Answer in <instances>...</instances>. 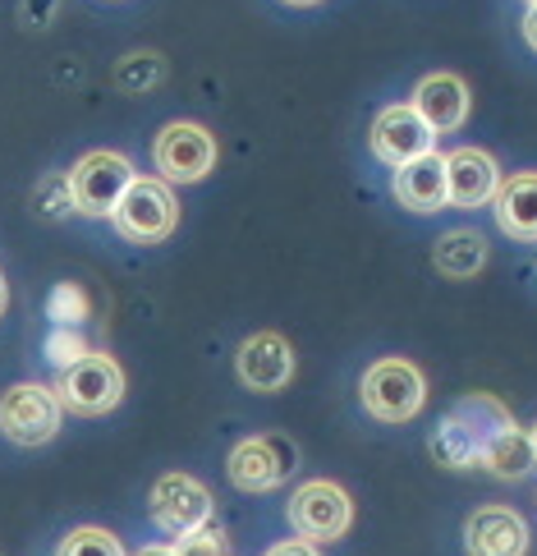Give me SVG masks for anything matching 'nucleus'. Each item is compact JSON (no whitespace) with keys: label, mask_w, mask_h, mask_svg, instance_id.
<instances>
[{"label":"nucleus","mask_w":537,"mask_h":556,"mask_svg":"<svg viewBox=\"0 0 537 556\" xmlns=\"http://www.w3.org/2000/svg\"><path fill=\"white\" fill-rule=\"evenodd\" d=\"M47 354H51V364H55V368H69V364H78V359H84V354H88V345H84V336H78V331L60 327V331H51Z\"/></svg>","instance_id":"nucleus-25"},{"label":"nucleus","mask_w":537,"mask_h":556,"mask_svg":"<svg viewBox=\"0 0 537 556\" xmlns=\"http://www.w3.org/2000/svg\"><path fill=\"white\" fill-rule=\"evenodd\" d=\"M148 510H152V525L179 539V533H193L212 525V492L193 479V473H162L152 483L148 496Z\"/></svg>","instance_id":"nucleus-10"},{"label":"nucleus","mask_w":537,"mask_h":556,"mask_svg":"<svg viewBox=\"0 0 537 556\" xmlns=\"http://www.w3.org/2000/svg\"><path fill=\"white\" fill-rule=\"evenodd\" d=\"M524 42L537 51V5H528V14H524Z\"/></svg>","instance_id":"nucleus-28"},{"label":"nucleus","mask_w":537,"mask_h":556,"mask_svg":"<svg viewBox=\"0 0 537 556\" xmlns=\"http://www.w3.org/2000/svg\"><path fill=\"white\" fill-rule=\"evenodd\" d=\"M455 419H464L469 428H473V437H477V446H487L491 437H501L506 428H514V414L496 401V395H487V391H473V395H464L460 405L450 409ZM483 460V455H477Z\"/></svg>","instance_id":"nucleus-20"},{"label":"nucleus","mask_w":537,"mask_h":556,"mask_svg":"<svg viewBox=\"0 0 537 556\" xmlns=\"http://www.w3.org/2000/svg\"><path fill=\"white\" fill-rule=\"evenodd\" d=\"M285 520L304 543H341L354 529V502L335 479H308L290 492Z\"/></svg>","instance_id":"nucleus-3"},{"label":"nucleus","mask_w":537,"mask_h":556,"mask_svg":"<svg viewBox=\"0 0 537 556\" xmlns=\"http://www.w3.org/2000/svg\"><path fill=\"white\" fill-rule=\"evenodd\" d=\"M111 222L119 240L129 244H166L179 226V203L162 175H133V185L119 193Z\"/></svg>","instance_id":"nucleus-2"},{"label":"nucleus","mask_w":537,"mask_h":556,"mask_svg":"<svg viewBox=\"0 0 537 556\" xmlns=\"http://www.w3.org/2000/svg\"><path fill=\"white\" fill-rule=\"evenodd\" d=\"M483 465L491 479H506V483H520V479H528V473L537 469V455H533V437H528V428H506L501 437H491V442L483 446Z\"/></svg>","instance_id":"nucleus-18"},{"label":"nucleus","mask_w":537,"mask_h":556,"mask_svg":"<svg viewBox=\"0 0 537 556\" xmlns=\"http://www.w3.org/2000/svg\"><path fill=\"white\" fill-rule=\"evenodd\" d=\"M51 10H55V0H28V5H24V18H28V24H47Z\"/></svg>","instance_id":"nucleus-27"},{"label":"nucleus","mask_w":537,"mask_h":556,"mask_svg":"<svg viewBox=\"0 0 537 556\" xmlns=\"http://www.w3.org/2000/svg\"><path fill=\"white\" fill-rule=\"evenodd\" d=\"M234 372L239 382L257 395H276L290 387L294 377V350L281 331H253L239 341V354H234Z\"/></svg>","instance_id":"nucleus-11"},{"label":"nucleus","mask_w":537,"mask_h":556,"mask_svg":"<svg viewBox=\"0 0 537 556\" xmlns=\"http://www.w3.org/2000/svg\"><path fill=\"white\" fill-rule=\"evenodd\" d=\"M175 556H230V543H226V533L221 529H193V533H179V539L170 543Z\"/></svg>","instance_id":"nucleus-23"},{"label":"nucleus","mask_w":537,"mask_h":556,"mask_svg":"<svg viewBox=\"0 0 537 556\" xmlns=\"http://www.w3.org/2000/svg\"><path fill=\"white\" fill-rule=\"evenodd\" d=\"M65 180H69L74 212H84V216H111L115 203H119V193L133 185V162H129L125 152L97 148V152L78 156Z\"/></svg>","instance_id":"nucleus-6"},{"label":"nucleus","mask_w":537,"mask_h":556,"mask_svg":"<svg viewBox=\"0 0 537 556\" xmlns=\"http://www.w3.org/2000/svg\"><path fill=\"white\" fill-rule=\"evenodd\" d=\"M358 401L376 424H413L427 405V377L409 359H376L358 382Z\"/></svg>","instance_id":"nucleus-1"},{"label":"nucleus","mask_w":537,"mask_h":556,"mask_svg":"<svg viewBox=\"0 0 537 556\" xmlns=\"http://www.w3.org/2000/svg\"><path fill=\"white\" fill-rule=\"evenodd\" d=\"M133 556H175V552H170V547H156V543H152V547H143V552H133Z\"/></svg>","instance_id":"nucleus-30"},{"label":"nucleus","mask_w":537,"mask_h":556,"mask_svg":"<svg viewBox=\"0 0 537 556\" xmlns=\"http://www.w3.org/2000/svg\"><path fill=\"white\" fill-rule=\"evenodd\" d=\"M60 405L69 414H84V419H97V414H111L119 401H125V368H119L111 354L88 350L78 364L60 368L55 387Z\"/></svg>","instance_id":"nucleus-4"},{"label":"nucleus","mask_w":537,"mask_h":556,"mask_svg":"<svg viewBox=\"0 0 537 556\" xmlns=\"http://www.w3.org/2000/svg\"><path fill=\"white\" fill-rule=\"evenodd\" d=\"M10 308V281H5V271H0V317H5Z\"/></svg>","instance_id":"nucleus-29"},{"label":"nucleus","mask_w":537,"mask_h":556,"mask_svg":"<svg viewBox=\"0 0 537 556\" xmlns=\"http://www.w3.org/2000/svg\"><path fill=\"white\" fill-rule=\"evenodd\" d=\"M501 189V166L487 148H455L446 152V203L450 207H487Z\"/></svg>","instance_id":"nucleus-12"},{"label":"nucleus","mask_w":537,"mask_h":556,"mask_svg":"<svg viewBox=\"0 0 537 556\" xmlns=\"http://www.w3.org/2000/svg\"><path fill=\"white\" fill-rule=\"evenodd\" d=\"M55 556H125V547H119V539L111 529H97V525H84L60 539V552Z\"/></svg>","instance_id":"nucleus-22"},{"label":"nucleus","mask_w":537,"mask_h":556,"mask_svg":"<svg viewBox=\"0 0 537 556\" xmlns=\"http://www.w3.org/2000/svg\"><path fill=\"white\" fill-rule=\"evenodd\" d=\"M528 437H533V455H537V424H533V428H528Z\"/></svg>","instance_id":"nucleus-32"},{"label":"nucleus","mask_w":537,"mask_h":556,"mask_svg":"<svg viewBox=\"0 0 537 556\" xmlns=\"http://www.w3.org/2000/svg\"><path fill=\"white\" fill-rule=\"evenodd\" d=\"M281 5H294V10H308V5H322V0H281Z\"/></svg>","instance_id":"nucleus-31"},{"label":"nucleus","mask_w":537,"mask_h":556,"mask_svg":"<svg viewBox=\"0 0 537 556\" xmlns=\"http://www.w3.org/2000/svg\"><path fill=\"white\" fill-rule=\"evenodd\" d=\"M427 451H432V460L442 469H477V455H483L473 428L464 419H455V414H446V419L432 428Z\"/></svg>","instance_id":"nucleus-19"},{"label":"nucleus","mask_w":537,"mask_h":556,"mask_svg":"<svg viewBox=\"0 0 537 556\" xmlns=\"http://www.w3.org/2000/svg\"><path fill=\"white\" fill-rule=\"evenodd\" d=\"M294 469H298V446L281 432L244 437L226 460V473L239 492H276Z\"/></svg>","instance_id":"nucleus-7"},{"label":"nucleus","mask_w":537,"mask_h":556,"mask_svg":"<svg viewBox=\"0 0 537 556\" xmlns=\"http://www.w3.org/2000/svg\"><path fill=\"white\" fill-rule=\"evenodd\" d=\"M391 193L405 212H418V216L442 212L446 207V156L427 152V156H413V162L395 166Z\"/></svg>","instance_id":"nucleus-14"},{"label":"nucleus","mask_w":537,"mask_h":556,"mask_svg":"<svg viewBox=\"0 0 537 556\" xmlns=\"http://www.w3.org/2000/svg\"><path fill=\"white\" fill-rule=\"evenodd\" d=\"M496 226L520 244H537V170H514L491 198Z\"/></svg>","instance_id":"nucleus-16"},{"label":"nucleus","mask_w":537,"mask_h":556,"mask_svg":"<svg viewBox=\"0 0 537 556\" xmlns=\"http://www.w3.org/2000/svg\"><path fill=\"white\" fill-rule=\"evenodd\" d=\"M368 148H372L376 162L395 170V166L413 162V156L436 152V129L409 102H395V106L376 111V121L368 129Z\"/></svg>","instance_id":"nucleus-9"},{"label":"nucleus","mask_w":537,"mask_h":556,"mask_svg":"<svg viewBox=\"0 0 537 556\" xmlns=\"http://www.w3.org/2000/svg\"><path fill=\"white\" fill-rule=\"evenodd\" d=\"M469 556H528V520L514 506H477L464 520Z\"/></svg>","instance_id":"nucleus-13"},{"label":"nucleus","mask_w":537,"mask_h":556,"mask_svg":"<svg viewBox=\"0 0 537 556\" xmlns=\"http://www.w3.org/2000/svg\"><path fill=\"white\" fill-rule=\"evenodd\" d=\"M152 166L166 185H197L216 166V138L197 121H170L152 138Z\"/></svg>","instance_id":"nucleus-5"},{"label":"nucleus","mask_w":537,"mask_h":556,"mask_svg":"<svg viewBox=\"0 0 537 556\" xmlns=\"http://www.w3.org/2000/svg\"><path fill=\"white\" fill-rule=\"evenodd\" d=\"M60 419H65V405L42 382H18L0 391V432L14 446H47L60 432Z\"/></svg>","instance_id":"nucleus-8"},{"label":"nucleus","mask_w":537,"mask_h":556,"mask_svg":"<svg viewBox=\"0 0 537 556\" xmlns=\"http://www.w3.org/2000/svg\"><path fill=\"white\" fill-rule=\"evenodd\" d=\"M162 78H166V61L156 51H133L115 65V88L125 92H152Z\"/></svg>","instance_id":"nucleus-21"},{"label":"nucleus","mask_w":537,"mask_h":556,"mask_svg":"<svg viewBox=\"0 0 537 556\" xmlns=\"http://www.w3.org/2000/svg\"><path fill=\"white\" fill-rule=\"evenodd\" d=\"M436 134H455L469 121V84L460 74H427L413 84V102H409Z\"/></svg>","instance_id":"nucleus-15"},{"label":"nucleus","mask_w":537,"mask_h":556,"mask_svg":"<svg viewBox=\"0 0 537 556\" xmlns=\"http://www.w3.org/2000/svg\"><path fill=\"white\" fill-rule=\"evenodd\" d=\"M51 317H55L60 327H78L88 317V294L78 290V286H60L51 294Z\"/></svg>","instance_id":"nucleus-24"},{"label":"nucleus","mask_w":537,"mask_h":556,"mask_svg":"<svg viewBox=\"0 0 537 556\" xmlns=\"http://www.w3.org/2000/svg\"><path fill=\"white\" fill-rule=\"evenodd\" d=\"M528 5H537V0H528Z\"/></svg>","instance_id":"nucleus-33"},{"label":"nucleus","mask_w":537,"mask_h":556,"mask_svg":"<svg viewBox=\"0 0 537 556\" xmlns=\"http://www.w3.org/2000/svg\"><path fill=\"white\" fill-rule=\"evenodd\" d=\"M267 556H322V552H317V543H304V539H285V543L267 547Z\"/></svg>","instance_id":"nucleus-26"},{"label":"nucleus","mask_w":537,"mask_h":556,"mask_svg":"<svg viewBox=\"0 0 537 556\" xmlns=\"http://www.w3.org/2000/svg\"><path fill=\"white\" fill-rule=\"evenodd\" d=\"M432 267L446 276V281H473L477 271L487 267V240L477 230H446L442 240L432 244Z\"/></svg>","instance_id":"nucleus-17"}]
</instances>
